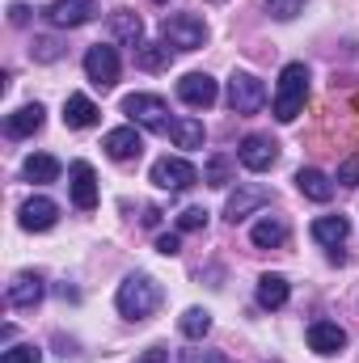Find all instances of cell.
<instances>
[{"label": "cell", "instance_id": "obj_1", "mask_svg": "<svg viewBox=\"0 0 359 363\" xmlns=\"http://www.w3.org/2000/svg\"><path fill=\"white\" fill-rule=\"evenodd\" d=\"M114 304H118V313H123L127 321H144V317H153L157 304H161V283L148 279V274H127V279L118 283V291H114Z\"/></svg>", "mask_w": 359, "mask_h": 363}, {"label": "cell", "instance_id": "obj_2", "mask_svg": "<svg viewBox=\"0 0 359 363\" xmlns=\"http://www.w3.org/2000/svg\"><path fill=\"white\" fill-rule=\"evenodd\" d=\"M309 97V68L304 64H287L279 72V93H275V118L279 123H296Z\"/></svg>", "mask_w": 359, "mask_h": 363}, {"label": "cell", "instance_id": "obj_3", "mask_svg": "<svg viewBox=\"0 0 359 363\" xmlns=\"http://www.w3.org/2000/svg\"><path fill=\"white\" fill-rule=\"evenodd\" d=\"M161 43L170 51H199L207 43V26L199 13H165L161 21Z\"/></svg>", "mask_w": 359, "mask_h": 363}, {"label": "cell", "instance_id": "obj_4", "mask_svg": "<svg viewBox=\"0 0 359 363\" xmlns=\"http://www.w3.org/2000/svg\"><path fill=\"white\" fill-rule=\"evenodd\" d=\"M123 114L131 118V123H140V127H148V131H170V106H165V97H157V93H127L123 97Z\"/></svg>", "mask_w": 359, "mask_h": 363}, {"label": "cell", "instance_id": "obj_5", "mask_svg": "<svg viewBox=\"0 0 359 363\" xmlns=\"http://www.w3.org/2000/svg\"><path fill=\"white\" fill-rule=\"evenodd\" d=\"M228 106H233V114H258L267 106V85L254 72H233L228 77Z\"/></svg>", "mask_w": 359, "mask_h": 363}, {"label": "cell", "instance_id": "obj_6", "mask_svg": "<svg viewBox=\"0 0 359 363\" xmlns=\"http://www.w3.org/2000/svg\"><path fill=\"white\" fill-rule=\"evenodd\" d=\"M148 182L161 186V190H190V186L199 182V169H194L190 161H182V157H161V161L153 165Z\"/></svg>", "mask_w": 359, "mask_h": 363}, {"label": "cell", "instance_id": "obj_7", "mask_svg": "<svg viewBox=\"0 0 359 363\" xmlns=\"http://www.w3.org/2000/svg\"><path fill=\"white\" fill-rule=\"evenodd\" d=\"M237 161H241L250 174H267L270 165L279 161V144H275L270 135H258V131H254V135H245V140H241Z\"/></svg>", "mask_w": 359, "mask_h": 363}, {"label": "cell", "instance_id": "obj_8", "mask_svg": "<svg viewBox=\"0 0 359 363\" xmlns=\"http://www.w3.org/2000/svg\"><path fill=\"white\" fill-rule=\"evenodd\" d=\"M85 77H89L97 89H114V81H118V51L114 47H89L85 51Z\"/></svg>", "mask_w": 359, "mask_h": 363}, {"label": "cell", "instance_id": "obj_9", "mask_svg": "<svg viewBox=\"0 0 359 363\" xmlns=\"http://www.w3.org/2000/svg\"><path fill=\"white\" fill-rule=\"evenodd\" d=\"M93 13H97L93 0H51V4L43 9V17H47L55 30H77V26L93 21Z\"/></svg>", "mask_w": 359, "mask_h": 363}, {"label": "cell", "instance_id": "obj_10", "mask_svg": "<svg viewBox=\"0 0 359 363\" xmlns=\"http://www.w3.org/2000/svg\"><path fill=\"white\" fill-rule=\"evenodd\" d=\"M270 203V190L267 186H258V182H245V186H237V194L224 203V220L228 224H241L245 216H254L258 207H267Z\"/></svg>", "mask_w": 359, "mask_h": 363}, {"label": "cell", "instance_id": "obj_11", "mask_svg": "<svg viewBox=\"0 0 359 363\" xmlns=\"http://www.w3.org/2000/svg\"><path fill=\"white\" fill-rule=\"evenodd\" d=\"M178 97L190 106V110H207V106H216L220 85H216L207 72H186V77L178 81Z\"/></svg>", "mask_w": 359, "mask_h": 363}, {"label": "cell", "instance_id": "obj_12", "mask_svg": "<svg viewBox=\"0 0 359 363\" xmlns=\"http://www.w3.org/2000/svg\"><path fill=\"white\" fill-rule=\"evenodd\" d=\"M101 148H106V157H110V161H136V157L144 152V135L136 131V123H127V127L106 131Z\"/></svg>", "mask_w": 359, "mask_h": 363}, {"label": "cell", "instance_id": "obj_13", "mask_svg": "<svg viewBox=\"0 0 359 363\" xmlns=\"http://www.w3.org/2000/svg\"><path fill=\"white\" fill-rule=\"evenodd\" d=\"M17 220H21V228H26V233H47V228H55L60 207H55L47 194H34V199H26V203H21Z\"/></svg>", "mask_w": 359, "mask_h": 363}, {"label": "cell", "instance_id": "obj_14", "mask_svg": "<svg viewBox=\"0 0 359 363\" xmlns=\"http://www.w3.org/2000/svg\"><path fill=\"white\" fill-rule=\"evenodd\" d=\"M68 186H72V203L81 211H93L97 207V174H93L89 161H72L68 165Z\"/></svg>", "mask_w": 359, "mask_h": 363}, {"label": "cell", "instance_id": "obj_15", "mask_svg": "<svg viewBox=\"0 0 359 363\" xmlns=\"http://www.w3.org/2000/svg\"><path fill=\"white\" fill-rule=\"evenodd\" d=\"M110 34H114L123 47L140 51V47H144V21H140V13H136V9H114V13H110Z\"/></svg>", "mask_w": 359, "mask_h": 363}, {"label": "cell", "instance_id": "obj_16", "mask_svg": "<svg viewBox=\"0 0 359 363\" xmlns=\"http://www.w3.org/2000/svg\"><path fill=\"white\" fill-rule=\"evenodd\" d=\"M347 347V330L338 321H313L309 325V351L317 355H338Z\"/></svg>", "mask_w": 359, "mask_h": 363}, {"label": "cell", "instance_id": "obj_17", "mask_svg": "<svg viewBox=\"0 0 359 363\" xmlns=\"http://www.w3.org/2000/svg\"><path fill=\"white\" fill-rule=\"evenodd\" d=\"M43 279L38 274H17L13 283H9V291H4V300L13 304V308H34L38 300H43Z\"/></svg>", "mask_w": 359, "mask_h": 363}, {"label": "cell", "instance_id": "obj_18", "mask_svg": "<svg viewBox=\"0 0 359 363\" xmlns=\"http://www.w3.org/2000/svg\"><path fill=\"white\" fill-rule=\"evenodd\" d=\"M296 190H300L304 199H313V203H330V199H334V182L326 178L321 169H313V165L296 169Z\"/></svg>", "mask_w": 359, "mask_h": 363}, {"label": "cell", "instance_id": "obj_19", "mask_svg": "<svg viewBox=\"0 0 359 363\" xmlns=\"http://www.w3.org/2000/svg\"><path fill=\"white\" fill-rule=\"evenodd\" d=\"M43 118H47V110H43L38 101H30V106H21V110H13V114L4 118V131H9L13 140H21V135H34V131L43 127Z\"/></svg>", "mask_w": 359, "mask_h": 363}, {"label": "cell", "instance_id": "obj_20", "mask_svg": "<svg viewBox=\"0 0 359 363\" xmlns=\"http://www.w3.org/2000/svg\"><path fill=\"white\" fill-rule=\"evenodd\" d=\"M347 233H351L347 216H317V220H313V241L326 245V250H338V245L347 241Z\"/></svg>", "mask_w": 359, "mask_h": 363}, {"label": "cell", "instance_id": "obj_21", "mask_svg": "<svg viewBox=\"0 0 359 363\" xmlns=\"http://www.w3.org/2000/svg\"><path fill=\"white\" fill-rule=\"evenodd\" d=\"M64 123L77 127V131L93 127V123H97V106H93V97H85V93H68V101H64Z\"/></svg>", "mask_w": 359, "mask_h": 363}, {"label": "cell", "instance_id": "obj_22", "mask_svg": "<svg viewBox=\"0 0 359 363\" xmlns=\"http://www.w3.org/2000/svg\"><path fill=\"white\" fill-rule=\"evenodd\" d=\"M178 148H203V140H207V131H203V123L199 118H190V114H182L170 123V131H165Z\"/></svg>", "mask_w": 359, "mask_h": 363}, {"label": "cell", "instance_id": "obj_23", "mask_svg": "<svg viewBox=\"0 0 359 363\" xmlns=\"http://www.w3.org/2000/svg\"><path fill=\"white\" fill-rule=\"evenodd\" d=\"M250 241H254L258 250H279V245L287 241V224H283L279 216H267V220H258V224L250 228Z\"/></svg>", "mask_w": 359, "mask_h": 363}, {"label": "cell", "instance_id": "obj_24", "mask_svg": "<svg viewBox=\"0 0 359 363\" xmlns=\"http://www.w3.org/2000/svg\"><path fill=\"white\" fill-rule=\"evenodd\" d=\"M21 174H26V182H38V186H47V182L60 178V161H55L51 152H34V157H26Z\"/></svg>", "mask_w": 359, "mask_h": 363}, {"label": "cell", "instance_id": "obj_25", "mask_svg": "<svg viewBox=\"0 0 359 363\" xmlns=\"http://www.w3.org/2000/svg\"><path fill=\"white\" fill-rule=\"evenodd\" d=\"M287 296H292V287H287L283 274H263V279H258V304H263V308H283Z\"/></svg>", "mask_w": 359, "mask_h": 363}, {"label": "cell", "instance_id": "obj_26", "mask_svg": "<svg viewBox=\"0 0 359 363\" xmlns=\"http://www.w3.org/2000/svg\"><path fill=\"white\" fill-rule=\"evenodd\" d=\"M170 60H174V51H170L165 43H144V47L136 51V64H140L144 72H161V68H170Z\"/></svg>", "mask_w": 359, "mask_h": 363}, {"label": "cell", "instance_id": "obj_27", "mask_svg": "<svg viewBox=\"0 0 359 363\" xmlns=\"http://www.w3.org/2000/svg\"><path fill=\"white\" fill-rule=\"evenodd\" d=\"M178 330L186 334V338H194V342L207 338V330H211V313H207V308H186L182 321H178Z\"/></svg>", "mask_w": 359, "mask_h": 363}, {"label": "cell", "instance_id": "obj_28", "mask_svg": "<svg viewBox=\"0 0 359 363\" xmlns=\"http://www.w3.org/2000/svg\"><path fill=\"white\" fill-rule=\"evenodd\" d=\"M203 182L216 186V190H224V186L233 182V161H228V157H211L207 169H203Z\"/></svg>", "mask_w": 359, "mask_h": 363}, {"label": "cell", "instance_id": "obj_29", "mask_svg": "<svg viewBox=\"0 0 359 363\" xmlns=\"http://www.w3.org/2000/svg\"><path fill=\"white\" fill-rule=\"evenodd\" d=\"M0 363H43V351L34 347V342H21V347H9Z\"/></svg>", "mask_w": 359, "mask_h": 363}, {"label": "cell", "instance_id": "obj_30", "mask_svg": "<svg viewBox=\"0 0 359 363\" xmlns=\"http://www.w3.org/2000/svg\"><path fill=\"white\" fill-rule=\"evenodd\" d=\"M267 13L275 21H292L296 13H304V0H267Z\"/></svg>", "mask_w": 359, "mask_h": 363}, {"label": "cell", "instance_id": "obj_31", "mask_svg": "<svg viewBox=\"0 0 359 363\" xmlns=\"http://www.w3.org/2000/svg\"><path fill=\"white\" fill-rule=\"evenodd\" d=\"M199 228H207V211L203 207H186L178 216V233H199Z\"/></svg>", "mask_w": 359, "mask_h": 363}, {"label": "cell", "instance_id": "obj_32", "mask_svg": "<svg viewBox=\"0 0 359 363\" xmlns=\"http://www.w3.org/2000/svg\"><path fill=\"white\" fill-rule=\"evenodd\" d=\"M338 186H359V152H351V157L338 165Z\"/></svg>", "mask_w": 359, "mask_h": 363}, {"label": "cell", "instance_id": "obj_33", "mask_svg": "<svg viewBox=\"0 0 359 363\" xmlns=\"http://www.w3.org/2000/svg\"><path fill=\"white\" fill-rule=\"evenodd\" d=\"M157 254L178 258V254H182V237H178V233H161V237H157Z\"/></svg>", "mask_w": 359, "mask_h": 363}, {"label": "cell", "instance_id": "obj_34", "mask_svg": "<svg viewBox=\"0 0 359 363\" xmlns=\"http://www.w3.org/2000/svg\"><path fill=\"white\" fill-rule=\"evenodd\" d=\"M34 60H60V43L55 38H34Z\"/></svg>", "mask_w": 359, "mask_h": 363}, {"label": "cell", "instance_id": "obj_35", "mask_svg": "<svg viewBox=\"0 0 359 363\" xmlns=\"http://www.w3.org/2000/svg\"><path fill=\"white\" fill-rule=\"evenodd\" d=\"M9 21H13V26H26V21H30V9H26V4H13V9H9Z\"/></svg>", "mask_w": 359, "mask_h": 363}, {"label": "cell", "instance_id": "obj_36", "mask_svg": "<svg viewBox=\"0 0 359 363\" xmlns=\"http://www.w3.org/2000/svg\"><path fill=\"white\" fill-rule=\"evenodd\" d=\"M165 359H170V351H165V347H153V351H148L140 363H165Z\"/></svg>", "mask_w": 359, "mask_h": 363}, {"label": "cell", "instance_id": "obj_37", "mask_svg": "<svg viewBox=\"0 0 359 363\" xmlns=\"http://www.w3.org/2000/svg\"><path fill=\"white\" fill-rule=\"evenodd\" d=\"M157 4H165V0H157Z\"/></svg>", "mask_w": 359, "mask_h": 363}]
</instances>
